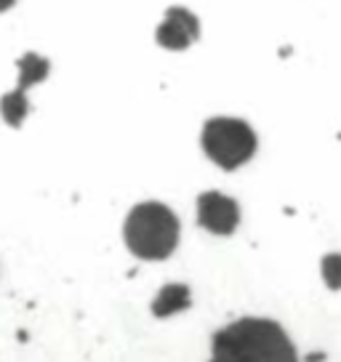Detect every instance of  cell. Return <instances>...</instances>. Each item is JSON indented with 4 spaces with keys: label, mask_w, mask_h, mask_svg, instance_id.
Here are the masks:
<instances>
[{
    "label": "cell",
    "mask_w": 341,
    "mask_h": 362,
    "mask_svg": "<svg viewBox=\"0 0 341 362\" xmlns=\"http://www.w3.org/2000/svg\"><path fill=\"white\" fill-rule=\"evenodd\" d=\"M211 362H299V357L277 322L245 317L214 336Z\"/></svg>",
    "instance_id": "1"
},
{
    "label": "cell",
    "mask_w": 341,
    "mask_h": 362,
    "mask_svg": "<svg viewBox=\"0 0 341 362\" xmlns=\"http://www.w3.org/2000/svg\"><path fill=\"white\" fill-rule=\"evenodd\" d=\"M179 240V221L170 208L160 203L137 205L125 218V243L139 259H168Z\"/></svg>",
    "instance_id": "2"
},
{
    "label": "cell",
    "mask_w": 341,
    "mask_h": 362,
    "mask_svg": "<svg viewBox=\"0 0 341 362\" xmlns=\"http://www.w3.org/2000/svg\"><path fill=\"white\" fill-rule=\"evenodd\" d=\"M203 149L224 170H235L256 152V134L235 117H214L203 125Z\"/></svg>",
    "instance_id": "3"
},
{
    "label": "cell",
    "mask_w": 341,
    "mask_h": 362,
    "mask_svg": "<svg viewBox=\"0 0 341 362\" xmlns=\"http://www.w3.org/2000/svg\"><path fill=\"white\" fill-rule=\"evenodd\" d=\"M197 221L214 235H232L240 221V208L227 194L203 192L197 197Z\"/></svg>",
    "instance_id": "4"
},
{
    "label": "cell",
    "mask_w": 341,
    "mask_h": 362,
    "mask_svg": "<svg viewBox=\"0 0 341 362\" xmlns=\"http://www.w3.org/2000/svg\"><path fill=\"white\" fill-rule=\"evenodd\" d=\"M155 37L168 51H184L200 37V22L192 11H187L182 6H170L166 11V19L160 22Z\"/></svg>",
    "instance_id": "5"
},
{
    "label": "cell",
    "mask_w": 341,
    "mask_h": 362,
    "mask_svg": "<svg viewBox=\"0 0 341 362\" xmlns=\"http://www.w3.org/2000/svg\"><path fill=\"white\" fill-rule=\"evenodd\" d=\"M190 304H192V298H190V288H187V285H166V288L155 296L152 312H155V317H168V315H173V312L187 309Z\"/></svg>",
    "instance_id": "6"
},
{
    "label": "cell",
    "mask_w": 341,
    "mask_h": 362,
    "mask_svg": "<svg viewBox=\"0 0 341 362\" xmlns=\"http://www.w3.org/2000/svg\"><path fill=\"white\" fill-rule=\"evenodd\" d=\"M16 67H19V86L16 88L24 90L37 86V83H43L48 78V62L43 57H37V54H24L19 62H16Z\"/></svg>",
    "instance_id": "7"
},
{
    "label": "cell",
    "mask_w": 341,
    "mask_h": 362,
    "mask_svg": "<svg viewBox=\"0 0 341 362\" xmlns=\"http://www.w3.org/2000/svg\"><path fill=\"white\" fill-rule=\"evenodd\" d=\"M0 112H3V120L11 125V128H19L24 123V117L30 112V102H27V93L19 88H13L11 93H6L0 99Z\"/></svg>",
    "instance_id": "8"
},
{
    "label": "cell",
    "mask_w": 341,
    "mask_h": 362,
    "mask_svg": "<svg viewBox=\"0 0 341 362\" xmlns=\"http://www.w3.org/2000/svg\"><path fill=\"white\" fill-rule=\"evenodd\" d=\"M323 277H325V285L339 291L341 288V253H330L323 259Z\"/></svg>",
    "instance_id": "9"
},
{
    "label": "cell",
    "mask_w": 341,
    "mask_h": 362,
    "mask_svg": "<svg viewBox=\"0 0 341 362\" xmlns=\"http://www.w3.org/2000/svg\"><path fill=\"white\" fill-rule=\"evenodd\" d=\"M13 3H16V0H0V13H3V11H8V8H11Z\"/></svg>",
    "instance_id": "10"
}]
</instances>
